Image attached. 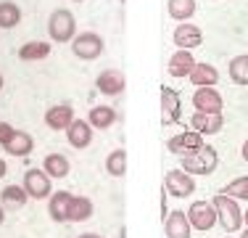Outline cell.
<instances>
[{
	"instance_id": "obj_35",
	"label": "cell",
	"mask_w": 248,
	"mask_h": 238,
	"mask_svg": "<svg viewBox=\"0 0 248 238\" xmlns=\"http://www.w3.org/2000/svg\"><path fill=\"white\" fill-rule=\"evenodd\" d=\"M3 222H5V206L0 204V225H3Z\"/></svg>"
},
{
	"instance_id": "obj_37",
	"label": "cell",
	"mask_w": 248,
	"mask_h": 238,
	"mask_svg": "<svg viewBox=\"0 0 248 238\" xmlns=\"http://www.w3.org/2000/svg\"><path fill=\"white\" fill-rule=\"evenodd\" d=\"M0 90H3V74H0Z\"/></svg>"
},
{
	"instance_id": "obj_41",
	"label": "cell",
	"mask_w": 248,
	"mask_h": 238,
	"mask_svg": "<svg viewBox=\"0 0 248 238\" xmlns=\"http://www.w3.org/2000/svg\"><path fill=\"white\" fill-rule=\"evenodd\" d=\"M227 238H230V236H227Z\"/></svg>"
},
{
	"instance_id": "obj_28",
	"label": "cell",
	"mask_w": 248,
	"mask_h": 238,
	"mask_svg": "<svg viewBox=\"0 0 248 238\" xmlns=\"http://www.w3.org/2000/svg\"><path fill=\"white\" fill-rule=\"evenodd\" d=\"M227 69H230V80L235 85H248V53H240V56L230 58Z\"/></svg>"
},
{
	"instance_id": "obj_33",
	"label": "cell",
	"mask_w": 248,
	"mask_h": 238,
	"mask_svg": "<svg viewBox=\"0 0 248 238\" xmlns=\"http://www.w3.org/2000/svg\"><path fill=\"white\" fill-rule=\"evenodd\" d=\"M77 238H103L100 233H82V236H77Z\"/></svg>"
},
{
	"instance_id": "obj_25",
	"label": "cell",
	"mask_w": 248,
	"mask_h": 238,
	"mask_svg": "<svg viewBox=\"0 0 248 238\" xmlns=\"http://www.w3.org/2000/svg\"><path fill=\"white\" fill-rule=\"evenodd\" d=\"M29 201L24 186H5L0 190V204L3 206H14V209H19V206H24Z\"/></svg>"
},
{
	"instance_id": "obj_3",
	"label": "cell",
	"mask_w": 248,
	"mask_h": 238,
	"mask_svg": "<svg viewBox=\"0 0 248 238\" xmlns=\"http://www.w3.org/2000/svg\"><path fill=\"white\" fill-rule=\"evenodd\" d=\"M217 164H219L217 148L203 146V148H198L196 153H190V156H182L180 170H185L187 175H211V172L217 170Z\"/></svg>"
},
{
	"instance_id": "obj_15",
	"label": "cell",
	"mask_w": 248,
	"mask_h": 238,
	"mask_svg": "<svg viewBox=\"0 0 248 238\" xmlns=\"http://www.w3.org/2000/svg\"><path fill=\"white\" fill-rule=\"evenodd\" d=\"M66 140L72 143V148H87L93 143V127L87 119H74L72 124L66 127Z\"/></svg>"
},
{
	"instance_id": "obj_31",
	"label": "cell",
	"mask_w": 248,
	"mask_h": 238,
	"mask_svg": "<svg viewBox=\"0 0 248 238\" xmlns=\"http://www.w3.org/2000/svg\"><path fill=\"white\" fill-rule=\"evenodd\" d=\"M14 133H16V127L14 124H8V122H0V146H5L11 138H14Z\"/></svg>"
},
{
	"instance_id": "obj_1",
	"label": "cell",
	"mask_w": 248,
	"mask_h": 238,
	"mask_svg": "<svg viewBox=\"0 0 248 238\" xmlns=\"http://www.w3.org/2000/svg\"><path fill=\"white\" fill-rule=\"evenodd\" d=\"M211 204H214V209H217V222H219L227 233H238V230L243 228V209L238 206L235 199H230V196H224V193H217L214 199H211Z\"/></svg>"
},
{
	"instance_id": "obj_23",
	"label": "cell",
	"mask_w": 248,
	"mask_h": 238,
	"mask_svg": "<svg viewBox=\"0 0 248 238\" xmlns=\"http://www.w3.org/2000/svg\"><path fill=\"white\" fill-rule=\"evenodd\" d=\"M87 122L93 130H108L116 122V111L111 106H93L90 114H87Z\"/></svg>"
},
{
	"instance_id": "obj_7",
	"label": "cell",
	"mask_w": 248,
	"mask_h": 238,
	"mask_svg": "<svg viewBox=\"0 0 248 238\" xmlns=\"http://www.w3.org/2000/svg\"><path fill=\"white\" fill-rule=\"evenodd\" d=\"M203 135H198L196 130H185V133L174 135V138L167 140V148L169 153H177V156H190V153H196L198 148H203Z\"/></svg>"
},
{
	"instance_id": "obj_5",
	"label": "cell",
	"mask_w": 248,
	"mask_h": 238,
	"mask_svg": "<svg viewBox=\"0 0 248 238\" xmlns=\"http://www.w3.org/2000/svg\"><path fill=\"white\" fill-rule=\"evenodd\" d=\"M187 222H190V228L196 230H211L217 225V209L211 201H193L190 206H187Z\"/></svg>"
},
{
	"instance_id": "obj_22",
	"label": "cell",
	"mask_w": 248,
	"mask_h": 238,
	"mask_svg": "<svg viewBox=\"0 0 248 238\" xmlns=\"http://www.w3.org/2000/svg\"><path fill=\"white\" fill-rule=\"evenodd\" d=\"M50 56V43H45V40H29L19 48V58L21 61H43V58Z\"/></svg>"
},
{
	"instance_id": "obj_32",
	"label": "cell",
	"mask_w": 248,
	"mask_h": 238,
	"mask_svg": "<svg viewBox=\"0 0 248 238\" xmlns=\"http://www.w3.org/2000/svg\"><path fill=\"white\" fill-rule=\"evenodd\" d=\"M5 172H8V167H5V162H3V159H0V180H3V177H5Z\"/></svg>"
},
{
	"instance_id": "obj_26",
	"label": "cell",
	"mask_w": 248,
	"mask_h": 238,
	"mask_svg": "<svg viewBox=\"0 0 248 238\" xmlns=\"http://www.w3.org/2000/svg\"><path fill=\"white\" fill-rule=\"evenodd\" d=\"M167 11L174 21H190V16L196 14V0H169Z\"/></svg>"
},
{
	"instance_id": "obj_30",
	"label": "cell",
	"mask_w": 248,
	"mask_h": 238,
	"mask_svg": "<svg viewBox=\"0 0 248 238\" xmlns=\"http://www.w3.org/2000/svg\"><path fill=\"white\" fill-rule=\"evenodd\" d=\"M222 193L224 196H230V199H235V201H248V177H235V180H230L227 186L222 188Z\"/></svg>"
},
{
	"instance_id": "obj_39",
	"label": "cell",
	"mask_w": 248,
	"mask_h": 238,
	"mask_svg": "<svg viewBox=\"0 0 248 238\" xmlns=\"http://www.w3.org/2000/svg\"><path fill=\"white\" fill-rule=\"evenodd\" d=\"M74 3H85V0H74Z\"/></svg>"
},
{
	"instance_id": "obj_12",
	"label": "cell",
	"mask_w": 248,
	"mask_h": 238,
	"mask_svg": "<svg viewBox=\"0 0 248 238\" xmlns=\"http://www.w3.org/2000/svg\"><path fill=\"white\" fill-rule=\"evenodd\" d=\"M95 85L103 95H122L124 87H127V80H124V74L119 69H103L98 74Z\"/></svg>"
},
{
	"instance_id": "obj_6",
	"label": "cell",
	"mask_w": 248,
	"mask_h": 238,
	"mask_svg": "<svg viewBox=\"0 0 248 238\" xmlns=\"http://www.w3.org/2000/svg\"><path fill=\"white\" fill-rule=\"evenodd\" d=\"M24 190L29 199H50L53 196V186H50V177L43 172V167H34V170H27L24 172Z\"/></svg>"
},
{
	"instance_id": "obj_17",
	"label": "cell",
	"mask_w": 248,
	"mask_h": 238,
	"mask_svg": "<svg viewBox=\"0 0 248 238\" xmlns=\"http://www.w3.org/2000/svg\"><path fill=\"white\" fill-rule=\"evenodd\" d=\"M190 127L196 130L198 135H217L224 127V117L222 114H201L196 111L190 119Z\"/></svg>"
},
{
	"instance_id": "obj_2",
	"label": "cell",
	"mask_w": 248,
	"mask_h": 238,
	"mask_svg": "<svg viewBox=\"0 0 248 238\" xmlns=\"http://www.w3.org/2000/svg\"><path fill=\"white\" fill-rule=\"evenodd\" d=\"M48 34L53 43H72L77 37V19L69 8H56L48 19Z\"/></svg>"
},
{
	"instance_id": "obj_18",
	"label": "cell",
	"mask_w": 248,
	"mask_h": 238,
	"mask_svg": "<svg viewBox=\"0 0 248 238\" xmlns=\"http://www.w3.org/2000/svg\"><path fill=\"white\" fill-rule=\"evenodd\" d=\"M193 67H196V58H193L190 51H174L172 58H169V64H167L169 74L177 77V80H180V77H190Z\"/></svg>"
},
{
	"instance_id": "obj_9",
	"label": "cell",
	"mask_w": 248,
	"mask_h": 238,
	"mask_svg": "<svg viewBox=\"0 0 248 238\" xmlns=\"http://www.w3.org/2000/svg\"><path fill=\"white\" fill-rule=\"evenodd\" d=\"M193 106H196V111H201V114H222L224 101H222L217 87H196Z\"/></svg>"
},
{
	"instance_id": "obj_16",
	"label": "cell",
	"mask_w": 248,
	"mask_h": 238,
	"mask_svg": "<svg viewBox=\"0 0 248 238\" xmlns=\"http://www.w3.org/2000/svg\"><path fill=\"white\" fill-rule=\"evenodd\" d=\"M164 230H167V238H190L193 228L187 222V214L182 209L169 212V217L164 220Z\"/></svg>"
},
{
	"instance_id": "obj_27",
	"label": "cell",
	"mask_w": 248,
	"mask_h": 238,
	"mask_svg": "<svg viewBox=\"0 0 248 238\" xmlns=\"http://www.w3.org/2000/svg\"><path fill=\"white\" fill-rule=\"evenodd\" d=\"M21 21V8L14 0H0V29H14Z\"/></svg>"
},
{
	"instance_id": "obj_11",
	"label": "cell",
	"mask_w": 248,
	"mask_h": 238,
	"mask_svg": "<svg viewBox=\"0 0 248 238\" xmlns=\"http://www.w3.org/2000/svg\"><path fill=\"white\" fill-rule=\"evenodd\" d=\"M180 114H182V106H180V95H177L174 87H161V122L164 127L180 122Z\"/></svg>"
},
{
	"instance_id": "obj_24",
	"label": "cell",
	"mask_w": 248,
	"mask_h": 238,
	"mask_svg": "<svg viewBox=\"0 0 248 238\" xmlns=\"http://www.w3.org/2000/svg\"><path fill=\"white\" fill-rule=\"evenodd\" d=\"M93 212H95V206L87 196H74L69 204V222H85L93 217Z\"/></svg>"
},
{
	"instance_id": "obj_40",
	"label": "cell",
	"mask_w": 248,
	"mask_h": 238,
	"mask_svg": "<svg viewBox=\"0 0 248 238\" xmlns=\"http://www.w3.org/2000/svg\"><path fill=\"white\" fill-rule=\"evenodd\" d=\"M119 3H124V0H119Z\"/></svg>"
},
{
	"instance_id": "obj_20",
	"label": "cell",
	"mask_w": 248,
	"mask_h": 238,
	"mask_svg": "<svg viewBox=\"0 0 248 238\" xmlns=\"http://www.w3.org/2000/svg\"><path fill=\"white\" fill-rule=\"evenodd\" d=\"M187 80H190L196 87H214L217 82H219V71L211 67V64H198L196 61V67H193Z\"/></svg>"
},
{
	"instance_id": "obj_8",
	"label": "cell",
	"mask_w": 248,
	"mask_h": 238,
	"mask_svg": "<svg viewBox=\"0 0 248 238\" xmlns=\"http://www.w3.org/2000/svg\"><path fill=\"white\" fill-rule=\"evenodd\" d=\"M164 190H167L169 196H174V199H185V196H190L193 190H196V180H193V175H187L185 170H172L164 177Z\"/></svg>"
},
{
	"instance_id": "obj_4",
	"label": "cell",
	"mask_w": 248,
	"mask_h": 238,
	"mask_svg": "<svg viewBox=\"0 0 248 238\" xmlns=\"http://www.w3.org/2000/svg\"><path fill=\"white\" fill-rule=\"evenodd\" d=\"M69 45H72V53L77 58H82V61H95L106 51V43L98 32H79Z\"/></svg>"
},
{
	"instance_id": "obj_13",
	"label": "cell",
	"mask_w": 248,
	"mask_h": 238,
	"mask_svg": "<svg viewBox=\"0 0 248 238\" xmlns=\"http://www.w3.org/2000/svg\"><path fill=\"white\" fill-rule=\"evenodd\" d=\"M74 193L69 190H53V196L48 199V214L53 222H69V204H72Z\"/></svg>"
},
{
	"instance_id": "obj_19",
	"label": "cell",
	"mask_w": 248,
	"mask_h": 238,
	"mask_svg": "<svg viewBox=\"0 0 248 238\" xmlns=\"http://www.w3.org/2000/svg\"><path fill=\"white\" fill-rule=\"evenodd\" d=\"M69 170H72V164H69V159L63 156V153H48V156L43 159V172L50 177V180L66 177Z\"/></svg>"
},
{
	"instance_id": "obj_10",
	"label": "cell",
	"mask_w": 248,
	"mask_h": 238,
	"mask_svg": "<svg viewBox=\"0 0 248 238\" xmlns=\"http://www.w3.org/2000/svg\"><path fill=\"white\" fill-rule=\"evenodd\" d=\"M172 40H174L177 51H193V48H198L203 43V32H201V27H196V24L185 21V24H177Z\"/></svg>"
},
{
	"instance_id": "obj_38",
	"label": "cell",
	"mask_w": 248,
	"mask_h": 238,
	"mask_svg": "<svg viewBox=\"0 0 248 238\" xmlns=\"http://www.w3.org/2000/svg\"><path fill=\"white\" fill-rule=\"evenodd\" d=\"M240 238H248V230H246V233H240Z\"/></svg>"
},
{
	"instance_id": "obj_21",
	"label": "cell",
	"mask_w": 248,
	"mask_h": 238,
	"mask_svg": "<svg viewBox=\"0 0 248 238\" xmlns=\"http://www.w3.org/2000/svg\"><path fill=\"white\" fill-rule=\"evenodd\" d=\"M5 151L11 153V156H29L32 153V148H34V140H32V135L24 133V130H16L14 133V138H11L8 143H5Z\"/></svg>"
},
{
	"instance_id": "obj_29",
	"label": "cell",
	"mask_w": 248,
	"mask_h": 238,
	"mask_svg": "<svg viewBox=\"0 0 248 238\" xmlns=\"http://www.w3.org/2000/svg\"><path fill=\"white\" fill-rule=\"evenodd\" d=\"M106 170H108L111 177H124V172H127V151L124 148H114L106 156Z\"/></svg>"
},
{
	"instance_id": "obj_36",
	"label": "cell",
	"mask_w": 248,
	"mask_h": 238,
	"mask_svg": "<svg viewBox=\"0 0 248 238\" xmlns=\"http://www.w3.org/2000/svg\"><path fill=\"white\" fill-rule=\"evenodd\" d=\"M243 225H246V230H248V209L243 212Z\"/></svg>"
},
{
	"instance_id": "obj_14",
	"label": "cell",
	"mask_w": 248,
	"mask_h": 238,
	"mask_svg": "<svg viewBox=\"0 0 248 238\" xmlns=\"http://www.w3.org/2000/svg\"><path fill=\"white\" fill-rule=\"evenodd\" d=\"M74 109L69 103H56V106H48V111H45V124H48L50 130H66L69 124L74 122Z\"/></svg>"
},
{
	"instance_id": "obj_34",
	"label": "cell",
	"mask_w": 248,
	"mask_h": 238,
	"mask_svg": "<svg viewBox=\"0 0 248 238\" xmlns=\"http://www.w3.org/2000/svg\"><path fill=\"white\" fill-rule=\"evenodd\" d=\"M240 153H243V159H246V162H248V140L243 143V148H240Z\"/></svg>"
}]
</instances>
